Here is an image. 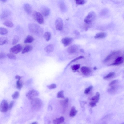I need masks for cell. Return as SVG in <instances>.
<instances>
[{
	"mask_svg": "<svg viewBox=\"0 0 124 124\" xmlns=\"http://www.w3.org/2000/svg\"><path fill=\"white\" fill-rule=\"evenodd\" d=\"M28 28L30 31L33 34L39 36L43 35V30L37 24L35 23H30Z\"/></svg>",
	"mask_w": 124,
	"mask_h": 124,
	"instance_id": "cell-1",
	"label": "cell"
},
{
	"mask_svg": "<svg viewBox=\"0 0 124 124\" xmlns=\"http://www.w3.org/2000/svg\"><path fill=\"white\" fill-rule=\"evenodd\" d=\"M43 104L42 102L38 98H35L32 100L31 104L32 108L37 110L40 108Z\"/></svg>",
	"mask_w": 124,
	"mask_h": 124,
	"instance_id": "cell-2",
	"label": "cell"
},
{
	"mask_svg": "<svg viewBox=\"0 0 124 124\" xmlns=\"http://www.w3.org/2000/svg\"><path fill=\"white\" fill-rule=\"evenodd\" d=\"M33 16L34 19L38 23L42 24L44 22V19L42 14L40 12L35 11L33 13Z\"/></svg>",
	"mask_w": 124,
	"mask_h": 124,
	"instance_id": "cell-3",
	"label": "cell"
},
{
	"mask_svg": "<svg viewBox=\"0 0 124 124\" xmlns=\"http://www.w3.org/2000/svg\"><path fill=\"white\" fill-rule=\"evenodd\" d=\"M96 17V13L94 12H91L86 16L85 19L84 21L86 23H90L95 19Z\"/></svg>",
	"mask_w": 124,
	"mask_h": 124,
	"instance_id": "cell-4",
	"label": "cell"
},
{
	"mask_svg": "<svg viewBox=\"0 0 124 124\" xmlns=\"http://www.w3.org/2000/svg\"><path fill=\"white\" fill-rule=\"evenodd\" d=\"M39 94V93L38 91L32 89L29 91L27 93L26 96L29 100H32L37 96Z\"/></svg>",
	"mask_w": 124,
	"mask_h": 124,
	"instance_id": "cell-5",
	"label": "cell"
},
{
	"mask_svg": "<svg viewBox=\"0 0 124 124\" xmlns=\"http://www.w3.org/2000/svg\"><path fill=\"white\" fill-rule=\"evenodd\" d=\"M22 47L21 45L18 44L11 48L10 52L12 53L17 54L20 52L22 50Z\"/></svg>",
	"mask_w": 124,
	"mask_h": 124,
	"instance_id": "cell-6",
	"label": "cell"
},
{
	"mask_svg": "<svg viewBox=\"0 0 124 124\" xmlns=\"http://www.w3.org/2000/svg\"><path fill=\"white\" fill-rule=\"evenodd\" d=\"M55 28L58 30H61L63 27V23L62 19L60 18H57L55 23Z\"/></svg>",
	"mask_w": 124,
	"mask_h": 124,
	"instance_id": "cell-7",
	"label": "cell"
},
{
	"mask_svg": "<svg viewBox=\"0 0 124 124\" xmlns=\"http://www.w3.org/2000/svg\"><path fill=\"white\" fill-rule=\"evenodd\" d=\"M8 110V104L7 102L4 100L1 102L0 105V110L2 112H6Z\"/></svg>",
	"mask_w": 124,
	"mask_h": 124,
	"instance_id": "cell-8",
	"label": "cell"
},
{
	"mask_svg": "<svg viewBox=\"0 0 124 124\" xmlns=\"http://www.w3.org/2000/svg\"><path fill=\"white\" fill-rule=\"evenodd\" d=\"M72 39L70 38L65 37L63 38L62 42L64 45L65 47L70 45L72 43Z\"/></svg>",
	"mask_w": 124,
	"mask_h": 124,
	"instance_id": "cell-9",
	"label": "cell"
},
{
	"mask_svg": "<svg viewBox=\"0 0 124 124\" xmlns=\"http://www.w3.org/2000/svg\"><path fill=\"white\" fill-rule=\"evenodd\" d=\"M123 62V57H119L115 60L114 62L110 64L109 66H118L121 64Z\"/></svg>",
	"mask_w": 124,
	"mask_h": 124,
	"instance_id": "cell-10",
	"label": "cell"
},
{
	"mask_svg": "<svg viewBox=\"0 0 124 124\" xmlns=\"http://www.w3.org/2000/svg\"><path fill=\"white\" fill-rule=\"evenodd\" d=\"M41 12L42 14L45 17H47L50 14V10L48 7H44L42 8Z\"/></svg>",
	"mask_w": 124,
	"mask_h": 124,
	"instance_id": "cell-11",
	"label": "cell"
},
{
	"mask_svg": "<svg viewBox=\"0 0 124 124\" xmlns=\"http://www.w3.org/2000/svg\"><path fill=\"white\" fill-rule=\"evenodd\" d=\"M78 47L76 45L70 46L67 49V52L69 54H73L76 53L77 51Z\"/></svg>",
	"mask_w": 124,
	"mask_h": 124,
	"instance_id": "cell-12",
	"label": "cell"
},
{
	"mask_svg": "<svg viewBox=\"0 0 124 124\" xmlns=\"http://www.w3.org/2000/svg\"><path fill=\"white\" fill-rule=\"evenodd\" d=\"M24 9L25 11L28 14L31 13L32 11V7L29 4H24L23 6Z\"/></svg>",
	"mask_w": 124,
	"mask_h": 124,
	"instance_id": "cell-13",
	"label": "cell"
},
{
	"mask_svg": "<svg viewBox=\"0 0 124 124\" xmlns=\"http://www.w3.org/2000/svg\"><path fill=\"white\" fill-rule=\"evenodd\" d=\"M81 71L82 73L85 75H88L91 72L90 68L85 66L82 67L81 69Z\"/></svg>",
	"mask_w": 124,
	"mask_h": 124,
	"instance_id": "cell-14",
	"label": "cell"
},
{
	"mask_svg": "<svg viewBox=\"0 0 124 124\" xmlns=\"http://www.w3.org/2000/svg\"><path fill=\"white\" fill-rule=\"evenodd\" d=\"M119 52H113L106 58L104 60V61L105 62H106L109 61L116 54H118L119 53Z\"/></svg>",
	"mask_w": 124,
	"mask_h": 124,
	"instance_id": "cell-15",
	"label": "cell"
},
{
	"mask_svg": "<svg viewBox=\"0 0 124 124\" xmlns=\"http://www.w3.org/2000/svg\"><path fill=\"white\" fill-rule=\"evenodd\" d=\"M59 5L61 11L63 12H65L66 10V7L65 4L63 0H61L60 1Z\"/></svg>",
	"mask_w": 124,
	"mask_h": 124,
	"instance_id": "cell-16",
	"label": "cell"
},
{
	"mask_svg": "<svg viewBox=\"0 0 124 124\" xmlns=\"http://www.w3.org/2000/svg\"><path fill=\"white\" fill-rule=\"evenodd\" d=\"M64 118L63 117L56 118L53 120V122L54 124H59L64 122Z\"/></svg>",
	"mask_w": 124,
	"mask_h": 124,
	"instance_id": "cell-17",
	"label": "cell"
},
{
	"mask_svg": "<svg viewBox=\"0 0 124 124\" xmlns=\"http://www.w3.org/2000/svg\"><path fill=\"white\" fill-rule=\"evenodd\" d=\"M54 47L52 44L49 45L47 46L45 48V52L49 53L52 52L54 50Z\"/></svg>",
	"mask_w": 124,
	"mask_h": 124,
	"instance_id": "cell-18",
	"label": "cell"
},
{
	"mask_svg": "<svg viewBox=\"0 0 124 124\" xmlns=\"http://www.w3.org/2000/svg\"><path fill=\"white\" fill-rule=\"evenodd\" d=\"M77 112L78 111L76 109L75 107L74 106L72 107L71 109L70 112V116L72 117H74L75 116Z\"/></svg>",
	"mask_w": 124,
	"mask_h": 124,
	"instance_id": "cell-19",
	"label": "cell"
},
{
	"mask_svg": "<svg viewBox=\"0 0 124 124\" xmlns=\"http://www.w3.org/2000/svg\"><path fill=\"white\" fill-rule=\"evenodd\" d=\"M100 95L99 92H97L95 96L93 97L91 99V100L93 102L96 103H97L100 99Z\"/></svg>",
	"mask_w": 124,
	"mask_h": 124,
	"instance_id": "cell-20",
	"label": "cell"
},
{
	"mask_svg": "<svg viewBox=\"0 0 124 124\" xmlns=\"http://www.w3.org/2000/svg\"><path fill=\"white\" fill-rule=\"evenodd\" d=\"M107 34L106 33L104 32L99 33L95 36V39H101L104 38L106 37Z\"/></svg>",
	"mask_w": 124,
	"mask_h": 124,
	"instance_id": "cell-21",
	"label": "cell"
},
{
	"mask_svg": "<svg viewBox=\"0 0 124 124\" xmlns=\"http://www.w3.org/2000/svg\"><path fill=\"white\" fill-rule=\"evenodd\" d=\"M10 14V12L8 10H5L3 11L1 16V18L5 19L9 16Z\"/></svg>",
	"mask_w": 124,
	"mask_h": 124,
	"instance_id": "cell-22",
	"label": "cell"
},
{
	"mask_svg": "<svg viewBox=\"0 0 124 124\" xmlns=\"http://www.w3.org/2000/svg\"><path fill=\"white\" fill-rule=\"evenodd\" d=\"M33 49L32 47L30 45H27L23 49L22 53L23 54L27 53L32 51Z\"/></svg>",
	"mask_w": 124,
	"mask_h": 124,
	"instance_id": "cell-23",
	"label": "cell"
},
{
	"mask_svg": "<svg viewBox=\"0 0 124 124\" xmlns=\"http://www.w3.org/2000/svg\"><path fill=\"white\" fill-rule=\"evenodd\" d=\"M34 39L33 37L30 35H28L27 37L24 41V43L26 44L30 43L33 42Z\"/></svg>",
	"mask_w": 124,
	"mask_h": 124,
	"instance_id": "cell-24",
	"label": "cell"
},
{
	"mask_svg": "<svg viewBox=\"0 0 124 124\" xmlns=\"http://www.w3.org/2000/svg\"><path fill=\"white\" fill-rule=\"evenodd\" d=\"M51 34L48 32H46L44 34V37L47 42L50 40L51 38Z\"/></svg>",
	"mask_w": 124,
	"mask_h": 124,
	"instance_id": "cell-25",
	"label": "cell"
},
{
	"mask_svg": "<svg viewBox=\"0 0 124 124\" xmlns=\"http://www.w3.org/2000/svg\"><path fill=\"white\" fill-rule=\"evenodd\" d=\"M3 24L4 26L9 28H12L14 25L13 22L9 20L6 21Z\"/></svg>",
	"mask_w": 124,
	"mask_h": 124,
	"instance_id": "cell-26",
	"label": "cell"
},
{
	"mask_svg": "<svg viewBox=\"0 0 124 124\" xmlns=\"http://www.w3.org/2000/svg\"><path fill=\"white\" fill-rule=\"evenodd\" d=\"M8 31L6 28H3L0 27V35H5L8 33Z\"/></svg>",
	"mask_w": 124,
	"mask_h": 124,
	"instance_id": "cell-27",
	"label": "cell"
},
{
	"mask_svg": "<svg viewBox=\"0 0 124 124\" xmlns=\"http://www.w3.org/2000/svg\"><path fill=\"white\" fill-rule=\"evenodd\" d=\"M7 42V39L4 37H0V45H3Z\"/></svg>",
	"mask_w": 124,
	"mask_h": 124,
	"instance_id": "cell-28",
	"label": "cell"
},
{
	"mask_svg": "<svg viewBox=\"0 0 124 124\" xmlns=\"http://www.w3.org/2000/svg\"><path fill=\"white\" fill-rule=\"evenodd\" d=\"M117 87L114 85L111 86V87L109 89L108 92L110 93H113L116 91Z\"/></svg>",
	"mask_w": 124,
	"mask_h": 124,
	"instance_id": "cell-29",
	"label": "cell"
},
{
	"mask_svg": "<svg viewBox=\"0 0 124 124\" xmlns=\"http://www.w3.org/2000/svg\"><path fill=\"white\" fill-rule=\"evenodd\" d=\"M64 91L63 90H61L57 93V97L58 98L64 99L65 97L64 95Z\"/></svg>",
	"mask_w": 124,
	"mask_h": 124,
	"instance_id": "cell-30",
	"label": "cell"
},
{
	"mask_svg": "<svg viewBox=\"0 0 124 124\" xmlns=\"http://www.w3.org/2000/svg\"><path fill=\"white\" fill-rule=\"evenodd\" d=\"M76 4L78 5H81L85 4L86 1V0H74Z\"/></svg>",
	"mask_w": 124,
	"mask_h": 124,
	"instance_id": "cell-31",
	"label": "cell"
},
{
	"mask_svg": "<svg viewBox=\"0 0 124 124\" xmlns=\"http://www.w3.org/2000/svg\"><path fill=\"white\" fill-rule=\"evenodd\" d=\"M19 38L18 36L16 35L14 36L12 40V44L15 45L16 44L19 42Z\"/></svg>",
	"mask_w": 124,
	"mask_h": 124,
	"instance_id": "cell-32",
	"label": "cell"
},
{
	"mask_svg": "<svg viewBox=\"0 0 124 124\" xmlns=\"http://www.w3.org/2000/svg\"><path fill=\"white\" fill-rule=\"evenodd\" d=\"M115 74L114 72H110L105 76L104 77V79H106L111 78L114 76Z\"/></svg>",
	"mask_w": 124,
	"mask_h": 124,
	"instance_id": "cell-33",
	"label": "cell"
},
{
	"mask_svg": "<svg viewBox=\"0 0 124 124\" xmlns=\"http://www.w3.org/2000/svg\"><path fill=\"white\" fill-rule=\"evenodd\" d=\"M22 82L20 80H18L16 83V87L19 90H20L22 87Z\"/></svg>",
	"mask_w": 124,
	"mask_h": 124,
	"instance_id": "cell-34",
	"label": "cell"
},
{
	"mask_svg": "<svg viewBox=\"0 0 124 124\" xmlns=\"http://www.w3.org/2000/svg\"><path fill=\"white\" fill-rule=\"evenodd\" d=\"M80 67V64L74 65L72 66L71 68L73 71H76L79 69Z\"/></svg>",
	"mask_w": 124,
	"mask_h": 124,
	"instance_id": "cell-35",
	"label": "cell"
},
{
	"mask_svg": "<svg viewBox=\"0 0 124 124\" xmlns=\"http://www.w3.org/2000/svg\"><path fill=\"white\" fill-rule=\"evenodd\" d=\"M7 56L9 59H11L15 60L16 59V56L12 53H8L7 54Z\"/></svg>",
	"mask_w": 124,
	"mask_h": 124,
	"instance_id": "cell-36",
	"label": "cell"
},
{
	"mask_svg": "<svg viewBox=\"0 0 124 124\" xmlns=\"http://www.w3.org/2000/svg\"><path fill=\"white\" fill-rule=\"evenodd\" d=\"M93 87L92 86H90L88 88H87L85 90L84 93L86 94H88L90 91L93 88Z\"/></svg>",
	"mask_w": 124,
	"mask_h": 124,
	"instance_id": "cell-37",
	"label": "cell"
},
{
	"mask_svg": "<svg viewBox=\"0 0 124 124\" xmlns=\"http://www.w3.org/2000/svg\"><path fill=\"white\" fill-rule=\"evenodd\" d=\"M19 96V93L18 92L16 91L12 95V97L13 99H16L18 98Z\"/></svg>",
	"mask_w": 124,
	"mask_h": 124,
	"instance_id": "cell-38",
	"label": "cell"
},
{
	"mask_svg": "<svg viewBox=\"0 0 124 124\" xmlns=\"http://www.w3.org/2000/svg\"><path fill=\"white\" fill-rule=\"evenodd\" d=\"M47 87L49 89H53L56 88V86L55 84H52L50 85L47 86Z\"/></svg>",
	"mask_w": 124,
	"mask_h": 124,
	"instance_id": "cell-39",
	"label": "cell"
},
{
	"mask_svg": "<svg viewBox=\"0 0 124 124\" xmlns=\"http://www.w3.org/2000/svg\"><path fill=\"white\" fill-rule=\"evenodd\" d=\"M84 57L82 56H79L76 58L72 60L71 62L70 63L74 62H75L76 61L79 59H83L84 58Z\"/></svg>",
	"mask_w": 124,
	"mask_h": 124,
	"instance_id": "cell-40",
	"label": "cell"
},
{
	"mask_svg": "<svg viewBox=\"0 0 124 124\" xmlns=\"http://www.w3.org/2000/svg\"><path fill=\"white\" fill-rule=\"evenodd\" d=\"M118 82V80H114L110 83L109 84V86H113L115 85Z\"/></svg>",
	"mask_w": 124,
	"mask_h": 124,
	"instance_id": "cell-41",
	"label": "cell"
},
{
	"mask_svg": "<svg viewBox=\"0 0 124 124\" xmlns=\"http://www.w3.org/2000/svg\"><path fill=\"white\" fill-rule=\"evenodd\" d=\"M14 103V102L13 101L11 102L9 105H8V109L10 110L12 109Z\"/></svg>",
	"mask_w": 124,
	"mask_h": 124,
	"instance_id": "cell-42",
	"label": "cell"
},
{
	"mask_svg": "<svg viewBox=\"0 0 124 124\" xmlns=\"http://www.w3.org/2000/svg\"><path fill=\"white\" fill-rule=\"evenodd\" d=\"M6 57L5 54L3 53H0V59H3L5 58Z\"/></svg>",
	"mask_w": 124,
	"mask_h": 124,
	"instance_id": "cell-43",
	"label": "cell"
},
{
	"mask_svg": "<svg viewBox=\"0 0 124 124\" xmlns=\"http://www.w3.org/2000/svg\"><path fill=\"white\" fill-rule=\"evenodd\" d=\"M89 104L90 106L92 107H95L96 105V103L92 101L90 102Z\"/></svg>",
	"mask_w": 124,
	"mask_h": 124,
	"instance_id": "cell-44",
	"label": "cell"
},
{
	"mask_svg": "<svg viewBox=\"0 0 124 124\" xmlns=\"http://www.w3.org/2000/svg\"><path fill=\"white\" fill-rule=\"evenodd\" d=\"M69 101V99L68 98H66L63 101V103L64 105L68 104Z\"/></svg>",
	"mask_w": 124,
	"mask_h": 124,
	"instance_id": "cell-45",
	"label": "cell"
},
{
	"mask_svg": "<svg viewBox=\"0 0 124 124\" xmlns=\"http://www.w3.org/2000/svg\"><path fill=\"white\" fill-rule=\"evenodd\" d=\"M15 78L16 79L20 80L21 79L22 77L18 75H16L15 76Z\"/></svg>",
	"mask_w": 124,
	"mask_h": 124,
	"instance_id": "cell-46",
	"label": "cell"
},
{
	"mask_svg": "<svg viewBox=\"0 0 124 124\" xmlns=\"http://www.w3.org/2000/svg\"><path fill=\"white\" fill-rule=\"evenodd\" d=\"M0 1L3 2H7V0H0Z\"/></svg>",
	"mask_w": 124,
	"mask_h": 124,
	"instance_id": "cell-47",
	"label": "cell"
},
{
	"mask_svg": "<svg viewBox=\"0 0 124 124\" xmlns=\"http://www.w3.org/2000/svg\"><path fill=\"white\" fill-rule=\"evenodd\" d=\"M38 123L37 122H33L32 123V124H38Z\"/></svg>",
	"mask_w": 124,
	"mask_h": 124,
	"instance_id": "cell-48",
	"label": "cell"
},
{
	"mask_svg": "<svg viewBox=\"0 0 124 124\" xmlns=\"http://www.w3.org/2000/svg\"><path fill=\"white\" fill-rule=\"evenodd\" d=\"M97 68L96 67H95L94 68V69L95 70H97Z\"/></svg>",
	"mask_w": 124,
	"mask_h": 124,
	"instance_id": "cell-49",
	"label": "cell"
},
{
	"mask_svg": "<svg viewBox=\"0 0 124 124\" xmlns=\"http://www.w3.org/2000/svg\"><path fill=\"white\" fill-rule=\"evenodd\" d=\"M81 52H84V50H83V49H81Z\"/></svg>",
	"mask_w": 124,
	"mask_h": 124,
	"instance_id": "cell-50",
	"label": "cell"
}]
</instances>
